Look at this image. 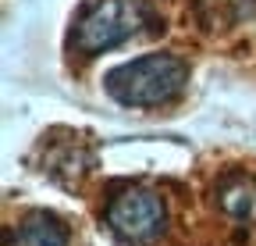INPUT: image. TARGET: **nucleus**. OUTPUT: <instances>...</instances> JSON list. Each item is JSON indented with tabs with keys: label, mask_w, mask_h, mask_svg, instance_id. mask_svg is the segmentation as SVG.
Listing matches in <instances>:
<instances>
[{
	"label": "nucleus",
	"mask_w": 256,
	"mask_h": 246,
	"mask_svg": "<svg viewBox=\"0 0 256 246\" xmlns=\"http://www.w3.org/2000/svg\"><path fill=\"white\" fill-rule=\"evenodd\" d=\"M188 82V68L182 57L150 54L114 68L107 75V93L124 107H160L174 100Z\"/></svg>",
	"instance_id": "obj_1"
},
{
	"label": "nucleus",
	"mask_w": 256,
	"mask_h": 246,
	"mask_svg": "<svg viewBox=\"0 0 256 246\" xmlns=\"http://www.w3.org/2000/svg\"><path fill=\"white\" fill-rule=\"evenodd\" d=\"M217 200H220V210L228 214V218H235L238 225L256 228V178H246V175L228 178L220 186Z\"/></svg>",
	"instance_id": "obj_4"
},
{
	"label": "nucleus",
	"mask_w": 256,
	"mask_h": 246,
	"mask_svg": "<svg viewBox=\"0 0 256 246\" xmlns=\"http://www.w3.org/2000/svg\"><path fill=\"white\" fill-rule=\"evenodd\" d=\"M256 8V0H200V18L206 25H232V22H242L249 18Z\"/></svg>",
	"instance_id": "obj_6"
},
{
	"label": "nucleus",
	"mask_w": 256,
	"mask_h": 246,
	"mask_svg": "<svg viewBox=\"0 0 256 246\" xmlns=\"http://www.w3.org/2000/svg\"><path fill=\"white\" fill-rule=\"evenodd\" d=\"M14 246H68V228L46 210H32L14 232Z\"/></svg>",
	"instance_id": "obj_5"
},
{
	"label": "nucleus",
	"mask_w": 256,
	"mask_h": 246,
	"mask_svg": "<svg viewBox=\"0 0 256 246\" xmlns=\"http://www.w3.org/2000/svg\"><path fill=\"white\" fill-rule=\"evenodd\" d=\"M146 18H150V8L142 0H100L78 18L72 47L86 57L104 54V50L124 43L128 36H136L146 25Z\"/></svg>",
	"instance_id": "obj_2"
},
{
	"label": "nucleus",
	"mask_w": 256,
	"mask_h": 246,
	"mask_svg": "<svg viewBox=\"0 0 256 246\" xmlns=\"http://www.w3.org/2000/svg\"><path fill=\"white\" fill-rule=\"evenodd\" d=\"M107 225L124 242H142L153 239L164 228V200L153 189H121L107 203Z\"/></svg>",
	"instance_id": "obj_3"
}]
</instances>
